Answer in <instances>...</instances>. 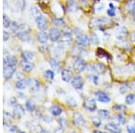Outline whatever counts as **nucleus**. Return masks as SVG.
I'll use <instances>...</instances> for the list:
<instances>
[{
	"label": "nucleus",
	"instance_id": "obj_1",
	"mask_svg": "<svg viewBox=\"0 0 135 133\" xmlns=\"http://www.w3.org/2000/svg\"><path fill=\"white\" fill-rule=\"evenodd\" d=\"M30 32H31V29L27 24H23L20 25V29L19 31L16 32V37L18 39H20L21 41H30V39H31V36H30Z\"/></svg>",
	"mask_w": 135,
	"mask_h": 133
},
{
	"label": "nucleus",
	"instance_id": "obj_2",
	"mask_svg": "<svg viewBox=\"0 0 135 133\" xmlns=\"http://www.w3.org/2000/svg\"><path fill=\"white\" fill-rule=\"evenodd\" d=\"M76 41L77 44L82 47H88L91 43V38L86 34L81 32H78L76 34Z\"/></svg>",
	"mask_w": 135,
	"mask_h": 133
},
{
	"label": "nucleus",
	"instance_id": "obj_3",
	"mask_svg": "<svg viewBox=\"0 0 135 133\" xmlns=\"http://www.w3.org/2000/svg\"><path fill=\"white\" fill-rule=\"evenodd\" d=\"M73 68L77 73H82L88 68V65H86V60L81 57H78L75 58L73 62Z\"/></svg>",
	"mask_w": 135,
	"mask_h": 133
},
{
	"label": "nucleus",
	"instance_id": "obj_4",
	"mask_svg": "<svg viewBox=\"0 0 135 133\" xmlns=\"http://www.w3.org/2000/svg\"><path fill=\"white\" fill-rule=\"evenodd\" d=\"M72 121H73V124L78 128H83L86 124V120H85L84 116L82 114H80L79 112L74 113Z\"/></svg>",
	"mask_w": 135,
	"mask_h": 133
},
{
	"label": "nucleus",
	"instance_id": "obj_5",
	"mask_svg": "<svg viewBox=\"0 0 135 133\" xmlns=\"http://www.w3.org/2000/svg\"><path fill=\"white\" fill-rule=\"evenodd\" d=\"M16 71V66H11V65H6V66H4V69H3V76L4 78L6 80H9L13 77V76L15 75Z\"/></svg>",
	"mask_w": 135,
	"mask_h": 133
},
{
	"label": "nucleus",
	"instance_id": "obj_6",
	"mask_svg": "<svg viewBox=\"0 0 135 133\" xmlns=\"http://www.w3.org/2000/svg\"><path fill=\"white\" fill-rule=\"evenodd\" d=\"M25 113V108L19 104H16V105L14 106V109H13V113L12 116L15 119H21L22 117H23Z\"/></svg>",
	"mask_w": 135,
	"mask_h": 133
},
{
	"label": "nucleus",
	"instance_id": "obj_7",
	"mask_svg": "<svg viewBox=\"0 0 135 133\" xmlns=\"http://www.w3.org/2000/svg\"><path fill=\"white\" fill-rule=\"evenodd\" d=\"M34 20H35L37 27H38L40 30H42V31H44V30L47 29L48 22H47L46 17L43 16V14H40V16H39L38 17H36Z\"/></svg>",
	"mask_w": 135,
	"mask_h": 133
},
{
	"label": "nucleus",
	"instance_id": "obj_8",
	"mask_svg": "<svg viewBox=\"0 0 135 133\" xmlns=\"http://www.w3.org/2000/svg\"><path fill=\"white\" fill-rule=\"evenodd\" d=\"M83 106L89 112H95L97 110V102L94 98H88L83 102Z\"/></svg>",
	"mask_w": 135,
	"mask_h": 133
},
{
	"label": "nucleus",
	"instance_id": "obj_9",
	"mask_svg": "<svg viewBox=\"0 0 135 133\" xmlns=\"http://www.w3.org/2000/svg\"><path fill=\"white\" fill-rule=\"evenodd\" d=\"M70 83L71 86H73V88L77 89V90H80L84 86V80L80 76H76V77H72Z\"/></svg>",
	"mask_w": 135,
	"mask_h": 133
},
{
	"label": "nucleus",
	"instance_id": "obj_10",
	"mask_svg": "<svg viewBox=\"0 0 135 133\" xmlns=\"http://www.w3.org/2000/svg\"><path fill=\"white\" fill-rule=\"evenodd\" d=\"M89 70L91 72H93L94 74H97V75H101V74H104L105 72L106 68L104 64H101V63H97V64H94L91 65L90 67H89Z\"/></svg>",
	"mask_w": 135,
	"mask_h": 133
},
{
	"label": "nucleus",
	"instance_id": "obj_11",
	"mask_svg": "<svg viewBox=\"0 0 135 133\" xmlns=\"http://www.w3.org/2000/svg\"><path fill=\"white\" fill-rule=\"evenodd\" d=\"M95 96L97 98V101H99L100 102H103V104H108L111 101L109 95L106 93L103 92V91H97V92H95Z\"/></svg>",
	"mask_w": 135,
	"mask_h": 133
},
{
	"label": "nucleus",
	"instance_id": "obj_12",
	"mask_svg": "<svg viewBox=\"0 0 135 133\" xmlns=\"http://www.w3.org/2000/svg\"><path fill=\"white\" fill-rule=\"evenodd\" d=\"M60 36H61V32L56 27L51 28L49 32V37L51 39V41L55 42V41H58L60 39Z\"/></svg>",
	"mask_w": 135,
	"mask_h": 133
},
{
	"label": "nucleus",
	"instance_id": "obj_13",
	"mask_svg": "<svg viewBox=\"0 0 135 133\" xmlns=\"http://www.w3.org/2000/svg\"><path fill=\"white\" fill-rule=\"evenodd\" d=\"M104 130H107V131H109V132H114V133L122 132V129L120 127V124L114 123V122L107 123L105 126H104Z\"/></svg>",
	"mask_w": 135,
	"mask_h": 133
},
{
	"label": "nucleus",
	"instance_id": "obj_14",
	"mask_svg": "<svg viewBox=\"0 0 135 133\" xmlns=\"http://www.w3.org/2000/svg\"><path fill=\"white\" fill-rule=\"evenodd\" d=\"M128 32L124 26H119L116 29V38L120 41H123L127 36Z\"/></svg>",
	"mask_w": 135,
	"mask_h": 133
},
{
	"label": "nucleus",
	"instance_id": "obj_15",
	"mask_svg": "<svg viewBox=\"0 0 135 133\" xmlns=\"http://www.w3.org/2000/svg\"><path fill=\"white\" fill-rule=\"evenodd\" d=\"M29 81L30 79H28V78H20V79L17 80L16 84V86L17 89H19V90H23V89H25L26 87L29 86Z\"/></svg>",
	"mask_w": 135,
	"mask_h": 133
},
{
	"label": "nucleus",
	"instance_id": "obj_16",
	"mask_svg": "<svg viewBox=\"0 0 135 133\" xmlns=\"http://www.w3.org/2000/svg\"><path fill=\"white\" fill-rule=\"evenodd\" d=\"M40 82L36 79H30L29 81V88L31 93H37L39 90H40Z\"/></svg>",
	"mask_w": 135,
	"mask_h": 133
},
{
	"label": "nucleus",
	"instance_id": "obj_17",
	"mask_svg": "<svg viewBox=\"0 0 135 133\" xmlns=\"http://www.w3.org/2000/svg\"><path fill=\"white\" fill-rule=\"evenodd\" d=\"M4 66L11 65V66H16L17 64V58L13 55H6L3 60Z\"/></svg>",
	"mask_w": 135,
	"mask_h": 133
},
{
	"label": "nucleus",
	"instance_id": "obj_18",
	"mask_svg": "<svg viewBox=\"0 0 135 133\" xmlns=\"http://www.w3.org/2000/svg\"><path fill=\"white\" fill-rule=\"evenodd\" d=\"M61 41L68 45L72 41V32H71V31L69 28H66V29L64 30V32H63V38Z\"/></svg>",
	"mask_w": 135,
	"mask_h": 133
},
{
	"label": "nucleus",
	"instance_id": "obj_19",
	"mask_svg": "<svg viewBox=\"0 0 135 133\" xmlns=\"http://www.w3.org/2000/svg\"><path fill=\"white\" fill-rule=\"evenodd\" d=\"M20 66L23 71L25 72H30L34 68V64L31 61H27V60H22L20 63Z\"/></svg>",
	"mask_w": 135,
	"mask_h": 133
},
{
	"label": "nucleus",
	"instance_id": "obj_20",
	"mask_svg": "<svg viewBox=\"0 0 135 133\" xmlns=\"http://www.w3.org/2000/svg\"><path fill=\"white\" fill-rule=\"evenodd\" d=\"M73 77V74L72 71L69 70V69H63L61 72V78L64 82H70L71 79Z\"/></svg>",
	"mask_w": 135,
	"mask_h": 133
},
{
	"label": "nucleus",
	"instance_id": "obj_21",
	"mask_svg": "<svg viewBox=\"0 0 135 133\" xmlns=\"http://www.w3.org/2000/svg\"><path fill=\"white\" fill-rule=\"evenodd\" d=\"M49 64H50V66L51 67L52 70L55 72V73L60 72V63L59 60H55V58H51V60H50Z\"/></svg>",
	"mask_w": 135,
	"mask_h": 133
},
{
	"label": "nucleus",
	"instance_id": "obj_22",
	"mask_svg": "<svg viewBox=\"0 0 135 133\" xmlns=\"http://www.w3.org/2000/svg\"><path fill=\"white\" fill-rule=\"evenodd\" d=\"M37 39H38L39 42L44 44V43H46L48 41L50 37H49V34H47V32H45L44 31H42V32H38V34H37Z\"/></svg>",
	"mask_w": 135,
	"mask_h": 133
},
{
	"label": "nucleus",
	"instance_id": "obj_23",
	"mask_svg": "<svg viewBox=\"0 0 135 133\" xmlns=\"http://www.w3.org/2000/svg\"><path fill=\"white\" fill-rule=\"evenodd\" d=\"M21 57L23 60H27V61H31L34 58V52L31 51H23L22 52Z\"/></svg>",
	"mask_w": 135,
	"mask_h": 133
},
{
	"label": "nucleus",
	"instance_id": "obj_24",
	"mask_svg": "<svg viewBox=\"0 0 135 133\" xmlns=\"http://www.w3.org/2000/svg\"><path fill=\"white\" fill-rule=\"evenodd\" d=\"M49 111L53 116H59L63 112L62 108L60 107L59 105H51V108L49 109Z\"/></svg>",
	"mask_w": 135,
	"mask_h": 133
},
{
	"label": "nucleus",
	"instance_id": "obj_25",
	"mask_svg": "<svg viewBox=\"0 0 135 133\" xmlns=\"http://www.w3.org/2000/svg\"><path fill=\"white\" fill-rule=\"evenodd\" d=\"M78 10V3L75 0H69L68 2V11L69 13L76 12Z\"/></svg>",
	"mask_w": 135,
	"mask_h": 133
},
{
	"label": "nucleus",
	"instance_id": "obj_26",
	"mask_svg": "<svg viewBox=\"0 0 135 133\" xmlns=\"http://www.w3.org/2000/svg\"><path fill=\"white\" fill-rule=\"evenodd\" d=\"M13 116H11V114L9 112H4V125L6 126V127H7V126H11V124H12V118Z\"/></svg>",
	"mask_w": 135,
	"mask_h": 133
},
{
	"label": "nucleus",
	"instance_id": "obj_27",
	"mask_svg": "<svg viewBox=\"0 0 135 133\" xmlns=\"http://www.w3.org/2000/svg\"><path fill=\"white\" fill-rule=\"evenodd\" d=\"M126 9L132 14H135V0H130L126 5Z\"/></svg>",
	"mask_w": 135,
	"mask_h": 133
},
{
	"label": "nucleus",
	"instance_id": "obj_28",
	"mask_svg": "<svg viewBox=\"0 0 135 133\" xmlns=\"http://www.w3.org/2000/svg\"><path fill=\"white\" fill-rule=\"evenodd\" d=\"M29 13H30V16H31L33 19H35L36 17H38L40 14H42L40 12V10H39L36 6H31V7H30V10H29Z\"/></svg>",
	"mask_w": 135,
	"mask_h": 133
},
{
	"label": "nucleus",
	"instance_id": "obj_29",
	"mask_svg": "<svg viewBox=\"0 0 135 133\" xmlns=\"http://www.w3.org/2000/svg\"><path fill=\"white\" fill-rule=\"evenodd\" d=\"M25 108H26V110L29 111V112H34V111H35V108H36L35 104H34V102L32 101V100H27L25 102Z\"/></svg>",
	"mask_w": 135,
	"mask_h": 133
},
{
	"label": "nucleus",
	"instance_id": "obj_30",
	"mask_svg": "<svg viewBox=\"0 0 135 133\" xmlns=\"http://www.w3.org/2000/svg\"><path fill=\"white\" fill-rule=\"evenodd\" d=\"M66 104L68 106L71 108H74V107H77L78 106V104H77V101L75 100V98L72 97V96H69L66 98Z\"/></svg>",
	"mask_w": 135,
	"mask_h": 133
},
{
	"label": "nucleus",
	"instance_id": "obj_31",
	"mask_svg": "<svg viewBox=\"0 0 135 133\" xmlns=\"http://www.w3.org/2000/svg\"><path fill=\"white\" fill-rule=\"evenodd\" d=\"M54 73H55V72H53L52 70H50V69H47V70L44 72L43 76H44V78H45V79L48 80V81H50V82H51L52 80H53L54 77H55Z\"/></svg>",
	"mask_w": 135,
	"mask_h": 133
},
{
	"label": "nucleus",
	"instance_id": "obj_32",
	"mask_svg": "<svg viewBox=\"0 0 135 133\" xmlns=\"http://www.w3.org/2000/svg\"><path fill=\"white\" fill-rule=\"evenodd\" d=\"M98 116L101 117L102 119H108L110 116V112L106 109H101L98 111Z\"/></svg>",
	"mask_w": 135,
	"mask_h": 133
},
{
	"label": "nucleus",
	"instance_id": "obj_33",
	"mask_svg": "<svg viewBox=\"0 0 135 133\" xmlns=\"http://www.w3.org/2000/svg\"><path fill=\"white\" fill-rule=\"evenodd\" d=\"M20 25L21 24H19V23H17L16 21H13L10 24V29H11V31H12V32L16 33V32L19 31V29H20Z\"/></svg>",
	"mask_w": 135,
	"mask_h": 133
},
{
	"label": "nucleus",
	"instance_id": "obj_34",
	"mask_svg": "<svg viewBox=\"0 0 135 133\" xmlns=\"http://www.w3.org/2000/svg\"><path fill=\"white\" fill-rule=\"evenodd\" d=\"M95 24L97 25H104L109 23V20L107 18H105V17H100V18L95 19Z\"/></svg>",
	"mask_w": 135,
	"mask_h": 133
},
{
	"label": "nucleus",
	"instance_id": "obj_35",
	"mask_svg": "<svg viewBox=\"0 0 135 133\" xmlns=\"http://www.w3.org/2000/svg\"><path fill=\"white\" fill-rule=\"evenodd\" d=\"M125 102L127 104H133L135 102V95L134 93H130L125 97Z\"/></svg>",
	"mask_w": 135,
	"mask_h": 133
},
{
	"label": "nucleus",
	"instance_id": "obj_36",
	"mask_svg": "<svg viewBox=\"0 0 135 133\" xmlns=\"http://www.w3.org/2000/svg\"><path fill=\"white\" fill-rule=\"evenodd\" d=\"M52 23H53L56 26H64L65 25L64 19L60 18V17H58V18H54L53 20H52Z\"/></svg>",
	"mask_w": 135,
	"mask_h": 133
},
{
	"label": "nucleus",
	"instance_id": "obj_37",
	"mask_svg": "<svg viewBox=\"0 0 135 133\" xmlns=\"http://www.w3.org/2000/svg\"><path fill=\"white\" fill-rule=\"evenodd\" d=\"M11 20L9 19V17H8L6 14H4L3 16V23H4V27L6 28H9L10 27V24H11Z\"/></svg>",
	"mask_w": 135,
	"mask_h": 133
},
{
	"label": "nucleus",
	"instance_id": "obj_38",
	"mask_svg": "<svg viewBox=\"0 0 135 133\" xmlns=\"http://www.w3.org/2000/svg\"><path fill=\"white\" fill-rule=\"evenodd\" d=\"M130 89H131L130 85L128 84V83H125V84H123V86L120 87L119 91H120V93H125L127 91H129Z\"/></svg>",
	"mask_w": 135,
	"mask_h": 133
},
{
	"label": "nucleus",
	"instance_id": "obj_39",
	"mask_svg": "<svg viewBox=\"0 0 135 133\" xmlns=\"http://www.w3.org/2000/svg\"><path fill=\"white\" fill-rule=\"evenodd\" d=\"M107 14L110 16H115V7L112 3L109 4V9L107 10Z\"/></svg>",
	"mask_w": 135,
	"mask_h": 133
},
{
	"label": "nucleus",
	"instance_id": "obj_40",
	"mask_svg": "<svg viewBox=\"0 0 135 133\" xmlns=\"http://www.w3.org/2000/svg\"><path fill=\"white\" fill-rule=\"evenodd\" d=\"M115 120L117 121V123H119V124H124L125 123V118L123 117V115L122 114V113L117 114Z\"/></svg>",
	"mask_w": 135,
	"mask_h": 133
},
{
	"label": "nucleus",
	"instance_id": "obj_41",
	"mask_svg": "<svg viewBox=\"0 0 135 133\" xmlns=\"http://www.w3.org/2000/svg\"><path fill=\"white\" fill-rule=\"evenodd\" d=\"M16 6L21 11H23L25 9V0H17Z\"/></svg>",
	"mask_w": 135,
	"mask_h": 133
},
{
	"label": "nucleus",
	"instance_id": "obj_42",
	"mask_svg": "<svg viewBox=\"0 0 135 133\" xmlns=\"http://www.w3.org/2000/svg\"><path fill=\"white\" fill-rule=\"evenodd\" d=\"M92 121H93L94 125H95V127L99 128L100 126H101V119H100V118H98V117H93Z\"/></svg>",
	"mask_w": 135,
	"mask_h": 133
},
{
	"label": "nucleus",
	"instance_id": "obj_43",
	"mask_svg": "<svg viewBox=\"0 0 135 133\" xmlns=\"http://www.w3.org/2000/svg\"><path fill=\"white\" fill-rule=\"evenodd\" d=\"M114 109L115 111H119V112H126V107L123 104H117L114 106Z\"/></svg>",
	"mask_w": 135,
	"mask_h": 133
},
{
	"label": "nucleus",
	"instance_id": "obj_44",
	"mask_svg": "<svg viewBox=\"0 0 135 133\" xmlns=\"http://www.w3.org/2000/svg\"><path fill=\"white\" fill-rule=\"evenodd\" d=\"M91 79L94 83V85H98L99 84V77L97 76V74H93L90 76Z\"/></svg>",
	"mask_w": 135,
	"mask_h": 133
},
{
	"label": "nucleus",
	"instance_id": "obj_45",
	"mask_svg": "<svg viewBox=\"0 0 135 133\" xmlns=\"http://www.w3.org/2000/svg\"><path fill=\"white\" fill-rule=\"evenodd\" d=\"M8 130H9V132H20V133H23V131H22V130H20V129H19L16 125L10 126V128L8 129Z\"/></svg>",
	"mask_w": 135,
	"mask_h": 133
},
{
	"label": "nucleus",
	"instance_id": "obj_46",
	"mask_svg": "<svg viewBox=\"0 0 135 133\" xmlns=\"http://www.w3.org/2000/svg\"><path fill=\"white\" fill-rule=\"evenodd\" d=\"M58 121H59V123L60 124V126H62V127H67L68 126V121L64 118H60V119L58 120Z\"/></svg>",
	"mask_w": 135,
	"mask_h": 133
},
{
	"label": "nucleus",
	"instance_id": "obj_47",
	"mask_svg": "<svg viewBox=\"0 0 135 133\" xmlns=\"http://www.w3.org/2000/svg\"><path fill=\"white\" fill-rule=\"evenodd\" d=\"M91 41H93L94 42V44H95V45H97V44H99V40H98V37H97L95 34H94L93 37L91 38Z\"/></svg>",
	"mask_w": 135,
	"mask_h": 133
},
{
	"label": "nucleus",
	"instance_id": "obj_48",
	"mask_svg": "<svg viewBox=\"0 0 135 133\" xmlns=\"http://www.w3.org/2000/svg\"><path fill=\"white\" fill-rule=\"evenodd\" d=\"M9 37H10L9 32H8L7 31H4V32H3V40H4V41H8V39H9Z\"/></svg>",
	"mask_w": 135,
	"mask_h": 133
},
{
	"label": "nucleus",
	"instance_id": "obj_49",
	"mask_svg": "<svg viewBox=\"0 0 135 133\" xmlns=\"http://www.w3.org/2000/svg\"><path fill=\"white\" fill-rule=\"evenodd\" d=\"M16 104H17L16 100L15 99V98H12V99H10V101H9V105L10 106H13V107H14V106L16 105Z\"/></svg>",
	"mask_w": 135,
	"mask_h": 133
},
{
	"label": "nucleus",
	"instance_id": "obj_50",
	"mask_svg": "<svg viewBox=\"0 0 135 133\" xmlns=\"http://www.w3.org/2000/svg\"><path fill=\"white\" fill-rule=\"evenodd\" d=\"M127 130L129 132H134L135 133V126H128Z\"/></svg>",
	"mask_w": 135,
	"mask_h": 133
},
{
	"label": "nucleus",
	"instance_id": "obj_51",
	"mask_svg": "<svg viewBox=\"0 0 135 133\" xmlns=\"http://www.w3.org/2000/svg\"><path fill=\"white\" fill-rule=\"evenodd\" d=\"M132 41H135V32L132 33Z\"/></svg>",
	"mask_w": 135,
	"mask_h": 133
},
{
	"label": "nucleus",
	"instance_id": "obj_52",
	"mask_svg": "<svg viewBox=\"0 0 135 133\" xmlns=\"http://www.w3.org/2000/svg\"><path fill=\"white\" fill-rule=\"evenodd\" d=\"M18 95H20V96H18V97H20V98H23V93H18Z\"/></svg>",
	"mask_w": 135,
	"mask_h": 133
},
{
	"label": "nucleus",
	"instance_id": "obj_53",
	"mask_svg": "<svg viewBox=\"0 0 135 133\" xmlns=\"http://www.w3.org/2000/svg\"><path fill=\"white\" fill-rule=\"evenodd\" d=\"M132 87L135 89V82H133V84H132Z\"/></svg>",
	"mask_w": 135,
	"mask_h": 133
},
{
	"label": "nucleus",
	"instance_id": "obj_54",
	"mask_svg": "<svg viewBox=\"0 0 135 133\" xmlns=\"http://www.w3.org/2000/svg\"><path fill=\"white\" fill-rule=\"evenodd\" d=\"M132 119H133V120H134V121H135V114L133 115V117H132Z\"/></svg>",
	"mask_w": 135,
	"mask_h": 133
},
{
	"label": "nucleus",
	"instance_id": "obj_55",
	"mask_svg": "<svg viewBox=\"0 0 135 133\" xmlns=\"http://www.w3.org/2000/svg\"><path fill=\"white\" fill-rule=\"evenodd\" d=\"M133 19H134V21H135V16H134V17H133Z\"/></svg>",
	"mask_w": 135,
	"mask_h": 133
}]
</instances>
